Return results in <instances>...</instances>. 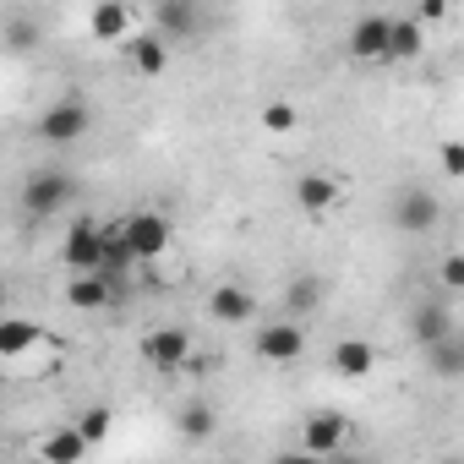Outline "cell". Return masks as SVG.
<instances>
[{
	"mask_svg": "<svg viewBox=\"0 0 464 464\" xmlns=\"http://www.w3.org/2000/svg\"><path fill=\"white\" fill-rule=\"evenodd\" d=\"M252 350H257L263 361H274V366L295 361V355L306 350V328H301V317H285V323H263V328L252 334Z\"/></svg>",
	"mask_w": 464,
	"mask_h": 464,
	"instance_id": "5",
	"label": "cell"
},
{
	"mask_svg": "<svg viewBox=\"0 0 464 464\" xmlns=\"http://www.w3.org/2000/svg\"><path fill=\"white\" fill-rule=\"evenodd\" d=\"M437 290H464V252H448L442 263H437Z\"/></svg>",
	"mask_w": 464,
	"mask_h": 464,
	"instance_id": "26",
	"label": "cell"
},
{
	"mask_svg": "<svg viewBox=\"0 0 464 464\" xmlns=\"http://www.w3.org/2000/svg\"><path fill=\"white\" fill-rule=\"evenodd\" d=\"M61 257H66L72 274H93V268H104V257H110V229H99L93 218H77V224L66 229Z\"/></svg>",
	"mask_w": 464,
	"mask_h": 464,
	"instance_id": "4",
	"label": "cell"
},
{
	"mask_svg": "<svg viewBox=\"0 0 464 464\" xmlns=\"http://www.w3.org/2000/svg\"><path fill=\"white\" fill-rule=\"evenodd\" d=\"M263 126H268L274 137H285V131H295V104H285V99H274V104H263Z\"/></svg>",
	"mask_w": 464,
	"mask_h": 464,
	"instance_id": "24",
	"label": "cell"
},
{
	"mask_svg": "<svg viewBox=\"0 0 464 464\" xmlns=\"http://www.w3.org/2000/svg\"><path fill=\"white\" fill-rule=\"evenodd\" d=\"M175 426H180V437H191V442H202V437H213L218 431V415H213V404H186L180 415H175Z\"/></svg>",
	"mask_w": 464,
	"mask_h": 464,
	"instance_id": "22",
	"label": "cell"
},
{
	"mask_svg": "<svg viewBox=\"0 0 464 464\" xmlns=\"http://www.w3.org/2000/svg\"><path fill=\"white\" fill-rule=\"evenodd\" d=\"M88 448H93V442H88V437H82V426L72 420L66 431H50L39 453H44V464H77V459H88Z\"/></svg>",
	"mask_w": 464,
	"mask_h": 464,
	"instance_id": "19",
	"label": "cell"
},
{
	"mask_svg": "<svg viewBox=\"0 0 464 464\" xmlns=\"http://www.w3.org/2000/svg\"><path fill=\"white\" fill-rule=\"evenodd\" d=\"M372 366H377V350H372L366 339H339V344H334V372H339V377L361 382V377H372Z\"/></svg>",
	"mask_w": 464,
	"mask_h": 464,
	"instance_id": "16",
	"label": "cell"
},
{
	"mask_svg": "<svg viewBox=\"0 0 464 464\" xmlns=\"http://www.w3.org/2000/svg\"><path fill=\"white\" fill-rule=\"evenodd\" d=\"M197 0H159V34L164 39H191L197 34Z\"/></svg>",
	"mask_w": 464,
	"mask_h": 464,
	"instance_id": "20",
	"label": "cell"
},
{
	"mask_svg": "<svg viewBox=\"0 0 464 464\" xmlns=\"http://www.w3.org/2000/svg\"><path fill=\"white\" fill-rule=\"evenodd\" d=\"M34 339H39V328L28 317H6V323H0V355H23Z\"/></svg>",
	"mask_w": 464,
	"mask_h": 464,
	"instance_id": "23",
	"label": "cell"
},
{
	"mask_svg": "<svg viewBox=\"0 0 464 464\" xmlns=\"http://www.w3.org/2000/svg\"><path fill=\"white\" fill-rule=\"evenodd\" d=\"M142 355H148V366L153 372H180L186 366V355H191V334L186 328H153L148 339H142Z\"/></svg>",
	"mask_w": 464,
	"mask_h": 464,
	"instance_id": "8",
	"label": "cell"
},
{
	"mask_svg": "<svg viewBox=\"0 0 464 464\" xmlns=\"http://www.w3.org/2000/svg\"><path fill=\"white\" fill-rule=\"evenodd\" d=\"M93 131V104L88 99H55L44 115H39V137L50 148H72Z\"/></svg>",
	"mask_w": 464,
	"mask_h": 464,
	"instance_id": "2",
	"label": "cell"
},
{
	"mask_svg": "<svg viewBox=\"0 0 464 464\" xmlns=\"http://www.w3.org/2000/svg\"><path fill=\"white\" fill-rule=\"evenodd\" d=\"M12 44H17V50H28V44H34V34H28V23H17V28H12Z\"/></svg>",
	"mask_w": 464,
	"mask_h": 464,
	"instance_id": "29",
	"label": "cell"
},
{
	"mask_svg": "<svg viewBox=\"0 0 464 464\" xmlns=\"http://www.w3.org/2000/svg\"><path fill=\"white\" fill-rule=\"evenodd\" d=\"M126 61H131V72H137V77H159V72H164V61H169L164 34H131V39H126Z\"/></svg>",
	"mask_w": 464,
	"mask_h": 464,
	"instance_id": "15",
	"label": "cell"
},
{
	"mask_svg": "<svg viewBox=\"0 0 464 464\" xmlns=\"http://www.w3.org/2000/svg\"><path fill=\"white\" fill-rule=\"evenodd\" d=\"M448 17V0H420V23H442Z\"/></svg>",
	"mask_w": 464,
	"mask_h": 464,
	"instance_id": "28",
	"label": "cell"
},
{
	"mask_svg": "<svg viewBox=\"0 0 464 464\" xmlns=\"http://www.w3.org/2000/svg\"><path fill=\"white\" fill-rule=\"evenodd\" d=\"M388 34H393V17H361L355 28H350V39H344V50H350V61H388Z\"/></svg>",
	"mask_w": 464,
	"mask_h": 464,
	"instance_id": "9",
	"label": "cell"
},
{
	"mask_svg": "<svg viewBox=\"0 0 464 464\" xmlns=\"http://www.w3.org/2000/svg\"><path fill=\"white\" fill-rule=\"evenodd\" d=\"M115 295H121V279H110L104 268L72 274V285H66V306L72 312H104V306H115Z\"/></svg>",
	"mask_w": 464,
	"mask_h": 464,
	"instance_id": "7",
	"label": "cell"
},
{
	"mask_svg": "<svg viewBox=\"0 0 464 464\" xmlns=\"http://www.w3.org/2000/svg\"><path fill=\"white\" fill-rule=\"evenodd\" d=\"M453 328V312H448V301H437V295H426L415 312H410V339L426 350V344H437L442 334Z\"/></svg>",
	"mask_w": 464,
	"mask_h": 464,
	"instance_id": "13",
	"label": "cell"
},
{
	"mask_svg": "<svg viewBox=\"0 0 464 464\" xmlns=\"http://www.w3.org/2000/svg\"><path fill=\"white\" fill-rule=\"evenodd\" d=\"M295 202H301L306 213H328V208L339 202V180H334V175H317V169H306V175L295 180Z\"/></svg>",
	"mask_w": 464,
	"mask_h": 464,
	"instance_id": "18",
	"label": "cell"
},
{
	"mask_svg": "<svg viewBox=\"0 0 464 464\" xmlns=\"http://www.w3.org/2000/svg\"><path fill=\"white\" fill-rule=\"evenodd\" d=\"M110 420H115V415H110L104 404H93V410H82V415H77V426H82V437H88V442H104V437H110Z\"/></svg>",
	"mask_w": 464,
	"mask_h": 464,
	"instance_id": "25",
	"label": "cell"
},
{
	"mask_svg": "<svg viewBox=\"0 0 464 464\" xmlns=\"http://www.w3.org/2000/svg\"><path fill=\"white\" fill-rule=\"evenodd\" d=\"M426 55V23L420 17H399L388 34V61H420Z\"/></svg>",
	"mask_w": 464,
	"mask_h": 464,
	"instance_id": "17",
	"label": "cell"
},
{
	"mask_svg": "<svg viewBox=\"0 0 464 464\" xmlns=\"http://www.w3.org/2000/svg\"><path fill=\"white\" fill-rule=\"evenodd\" d=\"M426 355V372L437 377V382H464V334L459 328H448L437 344H426L420 350Z\"/></svg>",
	"mask_w": 464,
	"mask_h": 464,
	"instance_id": "10",
	"label": "cell"
},
{
	"mask_svg": "<svg viewBox=\"0 0 464 464\" xmlns=\"http://www.w3.org/2000/svg\"><path fill=\"white\" fill-rule=\"evenodd\" d=\"M88 28H93L99 44H121V39H131V0H99L93 17H88Z\"/></svg>",
	"mask_w": 464,
	"mask_h": 464,
	"instance_id": "12",
	"label": "cell"
},
{
	"mask_svg": "<svg viewBox=\"0 0 464 464\" xmlns=\"http://www.w3.org/2000/svg\"><path fill=\"white\" fill-rule=\"evenodd\" d=\"M344 431H350V420H344L339 410H317V415L301 426V448H306V453H339V448H344Z\"/></svg>",
	"mask_w": 464,
	"mask_h": 464,
	"instance_id": "11",
	"label": "cell"
},
{
	"mask_svg": "<svg viewBox=\"0 0 464 464\" xmlns=\"http://www.w3.org/2000/svg\"><path fill=\"white\" fill-rule=\"evenodd\" d=\"M388 224L399 229V236H431V229L442 224L437 191H426V186H399V191L388 197Z\"/></svg>",
	"mask_w": 464,
	"mask_h": 464,
	"instance_id": "1",
	"label": "cell"
},
{
	"mask_svg": "<svg viewBox=\"0 0 464 464\" xmlns=\"http://www.w3.org/2000/svg\"><path fill=\"white\" fill-rule=\"evenodd\" d=\"M285 306H290V317H312V312L323 306V279H317V274H301V279H290V290H285Z\"/></svg>",
	"mask_w": 464,
	"mask_h": 464,
	"instance_id": "21",
	"label": "cell"
},
{
	"mask_svg": "<svg viewBox=\"0 0 464 464\" xmlns=\"http://www.w3.org/2000/svg\"><path fill=\"white\" fill-rule=\"evenodd\" d=\"M131 6H142V0H131Z\"/></svg>",
	"mask_w": 464,
	"mask_h": 464,
	"instance_id": "30",
	"label": "cell"
},
{
	"mask_svg": "<svg viewBox=\"0 0 464 464\" xmlns=\"http://www.w3.org/2000/svg\"><path fill=\"white\" fill-rule=\"evenodd\" d=\"M121 236H126V246L137 252V263H148V257H159V252L169 246V218L153 213V208H142V213H131V218L121 224Z\"/></svg>",
	"mask_w": 464,
	"mask_h": 464,
	"instance_id": "6",
	"label": "cell"
},
{
	"mask_svg": "<svg viewBox=\"0 0 464 464\" xmlns=\"http://www.w3.org/2000/svg\"><path fill=\"white\" fill-rule=\"evenodd\" d=\"M252 312H257V301H252L246 285H218L208 295V317L213 323H252Z\"/></svg>",
	"mask_w": 464,
	"mask_h": 464,
	"instance_id": "14",
	"label": "cell"
},
{
	"mask_svg": "<svg viewBox=\"0 0 464 464\" xmlns=\"http://www.w3.org/2000/svg\"><path fill=\"white\" fill-rule=\"evenodd\" d=\"M66 202H77V180H72L66 169H34V175L23 180V213H28V218H50V213H61Z\"/></svg>",
	"mask_w": 464,
	"mask_h": 464,
	"instance_id": "3",
	"label": "cell"
},
{
	"mask_svg": "<svg viewBox=\"0 0 464 464\" xmlns=\"http://www.w3.org/2000/svg\"><path fill=\"white\" fill-rule=\"evenodd\" d=\"M437 159H442V175H453V180H464V142H437Z\"/></svg>",
	"mask_w": 464,
	"mask_h": 464,
	"instance_id": "27",
	"label": "cell"
}]
</instances>
